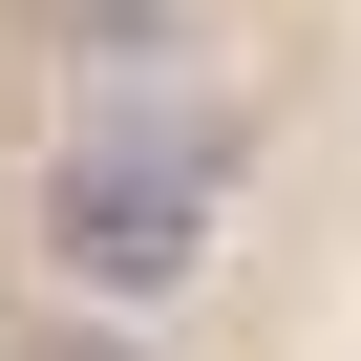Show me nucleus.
<instances>
[{
  "label": "nucleus",
  "mask_w": 361,
  "mask_h": 361,
  "mask_svg": "<svg viewBox=\"0 0 361 361\" xmlns=\"http://www.w3.org/2000/svg\"><path fill=\"white\" fill-rule=\"evenodd\" d=\"M22 234H43L64 298L149 319V298H192V255H213V170H192V149H106V128H85V149H43Z\"/></svg>",
  "instance_id": "obj_1"
},
{
  "label": "nucleus",
  "mask_w": 361,
  "mask_h": 361,
  "mask_svg": "<svg viewBox=\"0 0 361 361\" xmlns=\"http://www.w3.org/2000/svg\"><path fill=\"white\" fill-rule=\"evenodd\" d=\"M22 22H43V43H64V64H149V43H170V22H192V0H22Z\"/></svg>",
  "instance_id": "obj_2"
},
{
  "label": "nucleus",
  "mask_w": 361,
  "mask_h": 361,
  "mask_svg": "<svg viewBox=\"0 0 361 361\" xmlns=\"http://www.w3.org/2000/svg\"><path fill=\"white\" fill-rule=\"evenodd\" d=\"M22 361H149V340H106V319H64V340H22Z\"/></svg>",
  "instance_id": "obj_3"
}]
</instances>
